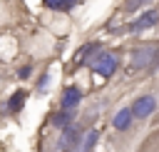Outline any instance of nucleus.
I'll return each mask as SVG.
<instances>
[{
    "mask_svg": "<svg viewBox=\"0 0 159 152\" xmlns=\"http://www.w3.org/2000/svg\"><path fill=\"white\" fill-rule=\"evenodd\" d=\"M129 65L132 70L154 72L159 67V42H139L129 50Z\"/></svg>",
    "mask_w": 159,
    "mask_h": 152,
    "instance_id": "1",
    "label": "nucleus"
},
{
    "mask_svg": "<svg viewBox=\"0 0 159 152\" xmlns=\"http://www.w3.org/2000/svg\"><path fill=\"white\" fill-rule=\"evenodd\" d=\"M94 75H99V77H112L114 72H117V67H119V57H117V52H112V50H99L92 60H89V65H87Z\"/></svg>",
    "mask_w": 159,
    "mask_h": 152,
    "instance_id": "2",
    "label": "nucleus"
},
{
    "mask_svg": "<svg viewBox=\"0 0 159 152\" xmlns=\"http://www.w3.org/2000/svg\"><path fill=\"white\" fill-rule=\"evenodd\" d=\"M80 142H82V127L77 122H72L70 127L60 130L57 152H80Z\"/></svg>",
    "mask_w": 159,
    "mask_h": 152,
    "instance_id": "3",
    "label": "nucleus"
},
{
    "mask_svg": "<svg viewBox=\"0 0 159 152\" xmlns=\"http://www.w3.org/2000/svg\"><path fill=\"white\" fill-rule=\"evenodd\" d=\"M82 90H80V85H67L65 90H62V95H60V110H67V112H75L80 105H82Z\"/></svg>",
    "mask_w": 159,
    "mask_h": 152,
    "instance_id": "4",
    "label": "nucleus"
},
{
    "mask_svg": "<svg viewBox=\"0 0 159 152\" xmlns=\"http://www.w3.org/2000/svg\"><path fill=\"white\" fill-rule=\"evenodd\" d=\"M157 97L154 95H142V97H137L134 102H132V115H134V120H147L154 110H157Z\"/></svg>",
    "mask_w": 159,
    "mask_h": 152,
    "instance_id": "5",
    "label": "nucleus"
},
{
    "mask_svg": "<svg viewBox=\"0 0 159 152\" xmlns=\"http://www.w3.org/2000/svg\"><path fill=\"white\" fill-rule=\"evenodd\" d=\"M157 22H159V10H144V12H139V17H134L127 25V32H144V30L154 27Z\"/></svg>",
    "mask_w": 159,
    "mask_h": 152,
    "instance_id": "6",
    "label": "nucleus"
},
{
    "mask_svg": "<svg viewBox=\"0 0 159 152\" xmlns=\"http://www.w3.org/2000/svg\"><path fill=\"white\" fill-rule=\"evenodd\" d=\"M132 122H134V115H132L129 107H119V110L114 112V117H112V125H114L117 132H127V130L132 127Z\"/></svg>",
    "mask_w": 159,
    "mask_h": 152,
    "instance_id": "7",
    "label": "nucleus"
},
{
    "mask_svg": "<svg viewBox=\"0 0 159 152\" xmlns=\"http://www.w3.org/2000/svg\"><path fill=\"white\" fill-rule=\"evenodd\" d=\"M99 50H102L99 42H87V45H82V50H77V65H80V67H87L89 60H92Z\"/></svg>",
    "mask_w": 159,
    "mask_h": 152,
    "instance_id": "8",
    "label": "nucleus"
},
{
    "mask_svg": "<svg viewBox=\"0 0 159 152\" xmlns=\"http://www.w3.org/2000/svg\"><path fill=\"white\" fill-rule=\"evenodd\" d=\"M72 122H75V112L55 110V112L50 115V125H52V127H57V130H65V127H70Z\"/></svg>",
    "mask_w": 159,
    "mask_h": 152,
    "instance_id": "9",
    "label": "nucleus"
},
{
    "mask_svg": "<svg viewBox=\"0 0 159 152\" xmlns=\"http://www.w3.org/2000/svg\"><path fill=\"white\" fill-rule=\"evenodd\" d=\"M27 97H30V92H27V90H15V92L10 95V100H7V112L17 115V112H20L22 107H25Z\"/></svg>",
    "mask_w": 159,
    "mask_h": 152,
    "instance_id": "10",
    "label": "nucleus"
},
{
    "mask_svg": "<svg viewBox=\"0 0 159 152\" xmlns=\"http://www.w3.org/2000/svg\"><path fill=\"white\" fill-rule=\"evenodd\" d=\"M80 0H42V5L47 10H57V12H70Z\"/></svg>",
    "mask_w": 159,
    "mask_h": 152,
    "instance_id": "11",
    "label": "nucleus"
},
{
    "mask_svg": "<svg viewBox=\"0 0 159 152\" xmlns=\"http://www.w3.org/2000/svg\"><path fill=\"white\" fill-rule=\"evenodd\" d=\"M97 140H99V130L84 132V135H82V142H80V152H92L94 145H97Z\"/></svg>",
    "mask_w": 159,
    "mask_h": 152,
    "instance_id": "12",
    "label": "nucleus"
},
{
    "mask_svg": "<svg viewBox=\"0 0 159 152\" xmlns=\"http://www.w3.org/2000/svg\"><path fill=\"white\" fill-rule=\"evenodd\" d=\"M137 152H159V130H157V132H152V135H149V140H147Z\"/></svg>",
    "mask_w": 159,
    "mask_h": 152,
    "instance_id": "13",
    "label": "nucleus"
},
{
    "mask_svg": "<svg viewBox=\"0 0 159 152\" xmlns=\"http://www.w3.org/2000/svg\"><path fill=\"white\" fill-rule=\"evenodd\" d=\"M152 0H124V12H137L144 5H149Z\"/></svg>",
    "mask_w": 159,
    "mask_h": 152,
    "instance_id": "14",
    "label": "nucleus"
},
{
    "mask_svg": "<svg viewBox=\"0 0 159 152\" xmlns=\"http://www.w3.org/2000/svg\"><path fill=\"white\" fill-rule=\"evenodd\" d=\"M47 87H50V75H47V72H45V75H42V77H40V80H37V90H40V92H45V90H47Z\"/></svg>",
    "mask_w": 159,
    "mask_h": 152,
    "instance_id": "15",
    "label": "nucleus"
},
{
    "mask_svg": "<svg viewBox=\"0 0 159 152\" xmlns=\"http://www.w3.org/2000/svg\"><path fill=\"white\" fill-rule=\"evenodd\" d=\"M30 72H32V67H30V65H22V67L17 70V77H20V80H27Z\"/></svg>",
    "mask_w": 159,
    "mask_h": 152,
    "instance_id": "16",
    "label": "nucleus"
},
{
    "mask_svg": "<svg viewBox=\"0 0 159 152\" xmlns=\"http://www.w3.org/2000/svg\"><path fill=\"white\" fill-rule=\"evenodd\" d=\"M0 77H2V75H0Z\"/></svg>",
    "mask_w": 159,
    "mask_h": 152,
    "instance_id": "17",
    "label": "nucleus"
}]
</instances>
